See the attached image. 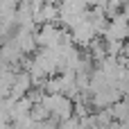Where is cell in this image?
<instances>
[{
  "mask_svg": "<svg viewBox=\"0 0 129 129\" xmlns=\"http://www.w3.org/2000/svg\"><path fill=\"white\" fill-rule=\"evenodd\" d=\"M39 104H41V107L50 113V118L57 120V122H66L68 118H73V100H68V98L61 95V93H57V95H43Z\"/></svg>",
  "mask_w": 129,
  "mask_h": 129,
  "instance_id": "cell-1",
  "label": "cell"
},
{
  "mask_svg": "<svg viewBox=\"0 0 129 129\" xmlns=\"http://www.w3.org/2000/svg\"><path fill=\"white\" fill-rule=\"evenodd\" d=\"M122 98H125V95L111 84V86H107V88L93 93V104H95V109H104V107H109V104H116V102L122 100Z\"/></svg>",
  "mask_w": 129,
  "mask_h": 129,
  "instance_id": "cell-2",
  "label": "cell"
},
{
  "mask_svg": "<svg viewBox=\"0 0 129 129\" xmlns=\"http://www.w3.org/2000/svg\"><path fill=\"white\" fill-rule=\"evenodd\" d=\"M109 113H111V120H127V102L118 100L116 104H111Z\"/></svg>",
  "mask_w": 129,
  "mask_h": 129,
  "instance_id": "cell-3",
  "label": "cell"
},
{
  "mask_svg": "<svg viewBox=\"0 0 129 129\" xmlns=\"http://www.w3.org/2000/svg\"><path fill=\"white\" fill-rule=\"evenodd\" d=\"M20 0H0V18H9L16 14Z\"/></svg>",
  "mask_w": 129,
  "mask_h": 129,
  "instance_id": "cell-4",
  "label": "cell"
}]
</instances>
